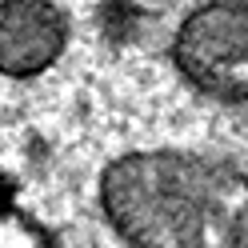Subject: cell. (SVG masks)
<instances>
[{
	"label": "cell",
	"instance_id": "6da1fadb",
	"mask_svg": "<svg viewBox=\"0 0 248 248\" xmlns=\"http://www.w3.org/2000/svg\"><path fill=\"white\" fill-rule=\"evenodd\" d=\"M100 208L132 248H248V176L196 152L148 148L112 160Z\"/></svg>",
	"mask_w": 248,
	"mask_h": 248
},
{
	"label": "cell",
	"instance_id": "7a4b0ae2",
	"mask_svg": "<svg viewBox=\"0 0 248 248\" xmlns=\"http://www.w3.org/2000/svg\"><path fill=\"white\" fill-rule=\"evenodd\" d=\"M172 64L196 92L244 104L248 100V0H200L172 36Z\"/></svg>",
	"mask_w": 248,
	"mask_h": 248
},
{
	"label": "cell",
	"instance_id": "3957f363",
	"mask_svg": "<svg viewBox=\"0 0 248 248\" xmlns=\"http://www.w3.org/2000/svg\"><path fill=\"white\" fill-rule=\"evenodd\" d=\"M68 12L56 0H0V76L32 80L68 48Z\"/></svg>",
	"mask_w": 248,
	"mask_h": 248
},
{
	"label": "cell",
	"instance_id": "277c9868",
	"mask_svg": "<svg viewBox=\"0 0 248 248\" xmlns=\"http://www.w3.org/2000/svg\"><path fill=\"white\" fill-rule=\"evenodd\" d=\"M0 248H52L48 236L12 204V188L0 176Z\"/></svg>",
	"mask_w": 248,
	"mask_h": 248
}]
</instances>
